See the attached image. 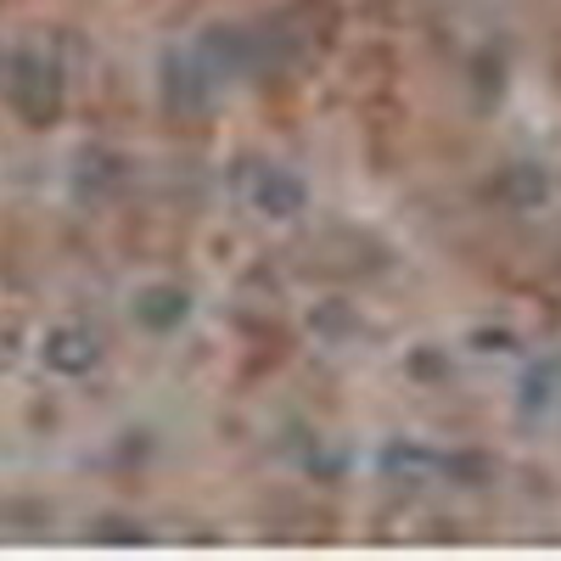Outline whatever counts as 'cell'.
<instances>
[{"label":"cell","mask_w":561,"mask_h":561,"mask_svg":"<svg viewBox=\"0 0 561 561\" xmlns=\"http://www.w3.org/2000/svg\"><path fill=\"white\" fill-rule=\"evenodd\" d=\"M7 96L18 107L23 124H51L62 113V68L45 57V51H23L12 57V73H7Z\"/></svg>","instance_id":"1"},{"label":"cell","mask_w":561,"mask_h":561,"mask_svg":"<svg viewBox=\"0 0 561 561\" xmlns=\"http://www.w3.org/2000/svg\"><path fill=\"white\" fill-rule=\"evenodd\" d=\"M242 197L270 219H293L304 214V180H293L275 163H242Z\"/></svg>","instance_id":"2"},{"label":"cell","mask_w":561,"mask_h":561,"mask_svg":"<svg viewBox=\"0 0 561 561\" xmlns=\"http://www.w3.org/2000/svg\"><path fill=\"white\" fill-rule=\"evenodd\" d=\"M39 359L51 365L57 377H84V370L102 359V343H96V332H84V325H51Z\"/></svg>","instance_id":"3"},{"label":"cell","mask_w":561,"mask_h":561,"mask_svg":"<svg viewBox=\"0 0 561 561\" xmlns=\"http://www.w3.org/2000/svg\"><path fill=\"white\" fill-rule=\"evenodd\" d=\"M135 320L152 325V332H174V325L185 320V293L180 287H147L135 298Z\"/></svg>","instance_id":"4"},{"label":"cell","mask_w":561,"mask_h":561,"mask_svg":"<svg viewBox=\"0 0 561 561\" xmlns=\"http://www.w3.org/2000/svg\"><path fill=\"white\" fill-rule=\"evenodd\" d=\"M169 102L174 107H197L203 102V84H197V68L192 62H174L169 57Z\"/></svg>","instance_id":"5"}]
</instances>
